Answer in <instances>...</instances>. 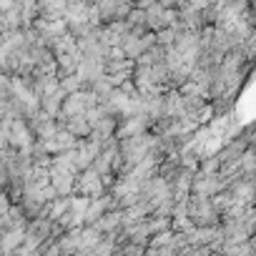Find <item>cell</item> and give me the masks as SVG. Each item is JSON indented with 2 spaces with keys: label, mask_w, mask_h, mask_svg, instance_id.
<instances>
[{
  "label": "cell",
  "mask_w": 256,
  "mask_h": 256,
  "mask_svg": "<svg viewBox=\"0 0 256 256\" xmlns=\"http://www.w3.org/2000/svg\"><path fill=\"white\" fill-rule=\"evenodd\" d=\"M188 221L194 226H221L224 214L216 208L211 196L204 194H191L188 196Z\"/></svg>",
  "instance_id": "obj_1"
},
{
  "label": "cell",
  "mask_w": 256,
  "mask_h": 256,
  "mask_svg": "<svg viewBox=\"0 0 256 256\" xmlns=\"http://www.w3.org/2000/svg\"><path fill=\"white\" fill-rule=\"evenodd\" d=\"M108 191V184L106 178L96 171V168H83L78 171V181H76V194L80 196H88V198H96V196H103Z\"/></svg>",
  "instance_id": "obj_2"
},
{
  "label": "cell",
  "mask_w": 256,
  "mask_h": 256,
  "mask_svg": "<svg viewBox=\"0 0 256 256\" xmlns=\"http://www.w3.org/2000/svg\"><path fill=\"white\" fill-rule=\"evenodd\" d=\"M63 128H68L70 134H76L78 138H90L93 134V120L88 118V113H76V116H60L58 118Z\"/></svg>",
  "instance_id": "obj_3"
}]
</instances>
